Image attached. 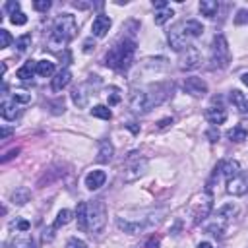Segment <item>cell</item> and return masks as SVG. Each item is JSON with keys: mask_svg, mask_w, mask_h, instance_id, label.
I'll return each instance as SVG.
<instances>
[{"mask_svg": "<svg viewBox=\"0 0 248 248\" xmlns=\"http://www.w3.org/2000/svg\"><path fill=\"white\" fill-rule=\"evenodd\" d=\"M203 33V25L198 21V19H186V21H178L174 23L169 33H167V41H169V46L176 52L184 50L186 46H190V41L192 39H198L202 37Z\"/></svg>", "mask_w": 248, "mask_h": 248, "instance_id": "cell-1", "label": "cell"}, {"mask_svg": "<svg viewBox=\"0 0 248 248\" xmlns=\"http://www.w3.org/2000/svg\"><path fill=\"white\" fill-rule=\"evenodd\" d=\"M78 33V21L72 14H62L56 21H54V27H52V33L48 35L46 39V48L56 52L60 48H64Z\"/></svg>", "mask_w": 248, "mask_h": 248, "instance_id": "cell-2", "label": "cell"}, {"mask_svg": "<svg viewBox=\"0 0 248 248\" xmlns=\"http://www.w3.org/2000/svg\"><path fill=\"white\" fill-rule=\"evenodd\" d=\"M134 54H136V41L134 39H122L114 46H110V50L105 54V64L112 70L124 72L132 66Z\"/></svg>", "mask_w": 248, "mask_h": 248, "instance_id": "cell-3", "label": "cell"}, {"mask_svg": "<svg viewBox=\"0 0 248 248\" xmlns=\"http://www.w3.org/2000/svg\"><path fill=\"white\" fill-rule=\"evenodd\" d=\"M107 225V205L103 200H93L85 209V231L91 234H99Z\"/></svg>", "mask_w": 248, "mask_h": 248, "instance_id": "cell-4", "label": "cell"}, {"mask_svg": "<svg viewBox=\"0 0 248 248\" xmlns=\"http://www.w3.org/2000/svg\"><path fill=\"white\" fill-rule=\"evenodd\" d=\"M161 215H163V211H159V213H153V211H151L147 217H140V219H124V217L120 215V217L116 219V225H118L120 231L128 232V234H140V232H143L145 229L157 225V223L161 221Z\"/></svg>", "mask_w": 248, "mask_h": 248, "instance_id": "cell-5", "label": "cell"}, {"mask_svg": "<svg viewBox=\"0 0 248 248\" xmlns=\"http://www.w3.org/2000/svg\"><path fill=\"white\" fill-rule=\"evenodd\" d=\"M211 68H225L231 60V50H229V43L225 39V35H215L213 41H211Z\"/></svg>", "mask_w": 248, "mask_h": 248, "instance_id": "cell-6", "label": "cell"}, {"mask_svg": "<svg viewBox=\"0 0 248 248\" xmlns=\"http://www.w3.org/2000/svg\"><path fill=\"white\" fill-rule=\"evenodd\" d=\"M145 170H147V159L140 157L138 153H130L128 159H126L124 170H122V180L124 182H134L140 176H143Z\"/></svg>", "mask_w": 248, "mask_h": 248, "instance_id": "cell-7", "label": "cell"}, {"mask_svg": "<svg viewBox=\"0 0 248 248\" xmlns=\"http://www.w3.org/2000/svg\"><path fill=\"white\" fill-rule=\"evenodd\" d=\"M211 207H213V198L209 192H203L202 196H198L192 203V223L200 225L211 213Z\"/></svg>", "mask_w": 248, "mask_h": 248, "instance_id": "cell-8", "label": "cell"}, {"mask_svg": "<svg viewBox=\"0 0 248 248\" xmlns=\"http://www.w3.org/2000/svg\"><path fill=\"white\" fill-rule=\"evenodd\" d=\"M200 62H202V54L192 45L178 52V68L180 70H194L200 66Z\"/></svg>", "mask_w": 248, "mask_h": 248, "instance_id": "cell-9", "label": "cell"}, {"mask_svg": "<svg viewBox=\"0 0 248 248\" xmlns=\"http://www.w3.org/2000/svg\"><path fill=\"white\" fill-rule=\"evenodd\" d=\"M93 81H97V76H91V79H87L85 83H79L78 87H74V91H72V101H74L76 107H85V105H87V101H89V97H91V93H93V89H91ZM93 95H95V93H93Z\"/></svg>", "mask_w": 248, "mask_h": 248, "instance_id": "cell-10", "label": "cell"}, {"mask_svg": "<svg viewBox=\"0 0 248 248\" xmlns=\"http://www.w3.org/2000/svg\"><path fill=\"white\" fill-rule=\"evenodd\" d=\"M130 108H132L134 112H138V114L147 112V110L151 108L147 91H143V89H134L132 95H130Z\"/></svg>", "mask_w": 248, "mask_h": 248, "instance_id": "cell-11", "label": "cell"}, {"mask_svg": "<svg viewBox=\"0 0 248 248\" xmlns=\"http://www.w3.org/2000/svg\"><path fill=\"white\" fill-rule=\"evenodd\" d=\"M227 192L232 196H244L248 192V172L240 170L234 178L227 180Z\"/></svg>", "mask_w": 248, "mask_h": 248, "instance_id": "cell-12", "label": "cell"}, {"mask_svg": "<svg viewBox=\"0 0 248 248\" xmlns=\"http://www.w3.org/2000/svg\"><path fill=\"white\" fill-rule=\"evenodd\" d=\"M182 89L192 97H203L207 93V83L202 78H186L182 83Z\"/></svg>", "mask_w": 248, "mask_h": 248, "instance_id": "cell-13", "label": "cell"}, {"mask_svg": "<svg viewBox=\"0 0 248 248\" xmlns=\"http://www.w3.org/2000/svg\"><path fill=\"white\" fill-rule=\"evenodd\" d=\"M110 25H112L110 17H108V16H105V14H99V16L93 19V23H91V33H93V37H97V39L105 37V35L108 33Z\"/></svg>", "mask_w": 248, "mask_h": 248, "instance_id": "cell-14", "label": "cell"}, {"mask_svg": "<svg viewBox=\"0 0 248 248\" xmlns=\"http://www.w3.org/2000/svg\"><path fill=\"white\" fill-rule=\"evenodd\" d=\"M0 112H2V118L10 120V122H14L21 116V108L14 99H4L2 105H0Z\"/></svg>", "mask_w": 248, "mask_h": 248, "instance_id": "cell-15", "label": "cell"}, {"mask_svg": "<svg viewBox=\"0 0 248 248\" xmlns=\"http://www.w3.org/2000/svg\"><path fill=\"white\" fill-rule=\"evenodd\" d=\"M229 101H231V105H232L240 114H248V97H246L242 91H238V89L229 91Z\"/></svg>", "mask_w": 248, "mask_h": 248, "instance_id": "cell-16", "label": "cell"}, {"mask_svg": "<svg viewBox=\"0 0 248 248\" xmlns=\"http://www.w3.org/2000/svg\"><path fill=\"white\" fill-rule=\"evenodd\" d=\"M203 116H205V120H207L209 124H213V126H219V124H223V122L227 120V112H225L223 107H209V108H205Z\"/></svg>", "mask_w": 248, "mask_h": 248, "instance_id": "cell-17", "label": "cell"}, {"mask_svg": "<svg viewBox=\"0 0 248 248\" xmlns=\"http://www.w3.org/2000/svg\"><path fill=\"white\" fill-rule=\"evenodd\" d=\"M72 81V72L68 70V68H64V70H60L54 78H52V83H50V87H52V91H62L68 83Z\"/></svg>", "mask_w": 248, "mask_h": 248, "instance_id": "cell-18", "label": "cell"}, {"mask_svg": "<svg viewBox=\"0 0 248 248\" xmlns=\"http://www.w3.org/2000/svg\"><path fill=\"white\" fill-rule=\"evenodd\" d=\"M105 180H107L105 170H91V172H87V176H85V186H87L89 190H99V188L105 184Z\"/></svg>", "mask_w": 248, "mask_h": 248, "instance_id": "cell-19", "label": "cell"}, {"mask_svg": "<svg viewBox=\"0 0 248 248\" xmlns=\"http://www.w3.org/2000/svg\"><path fill=\"white\" fill-rule=\"evenodd\" d=\"M114 155V147L108 140H101L99 141V151H97V161L99 163H110Z\"/></svg>", "mask_w": 248, "mask_h": 248, "instance_id": "cell-20", "label": "cell"}, {"mask_svg": "<svg viewBox=\"0 0 248 248\" xmlns=\"http://www.w3.org/2000/svg\"><path fill=\"white\" fill-rule=\"evenodd\" d=\"M238 172H240V165H238V161H234V159L221 161V174L225 176V180L234 178Z\"/></svg>", "mask_w": 248, "mask_h": 248, "instance_id": "cell-21", "label": "cell"}, {"mask_svg": "<svg viewBox=\"0 0 248 248\" xmlns=\"http://www.w3.org/2000/svg\"><path fill=\"white\" fill-rule=\"evenodd\" d=\"M33 74H37V62H35V60H27V62H25L21 68H17V72H16V76H17L21 81L31 79Z\"/></svg>", "mask_w": 248, "mask_h": 248, "instance_id": "cell-22", "label": "cell"}, {"mask_svg": "<svg viewBox=\"0 0 248 248\" xmlns=\"http://www.w3.org/2000/svg\"><path fill=\"white\" fill-rule=\"evenodd\" d=\"M8 248H35V240L29 234H17L10 240Z\"/></svg>", "mask_w": 248, "mask_h": 248, "instance_id": "cell-23", "label": "cell"}, {"mask_svg": "<svg viewBox=\"0 0 248 248\" xmlns=\"http://www.w3.org/2000/svg\"><path fill=\"white\" fill-rule=\"evenodd\" d=\"M200 12L205 17H215L217 12H219V2H215V0H202L200 2Z\"/></svg>", "mask_w": 248, "mask_h": 248, "instance_id": "cell-24", "label": "cell"}, {"mask_svg": "<svg viewBox=\"0 0 248 248\" xmlns=\"http://www.w3.org/2000/svg\"><path fill=\"white\" fill-rule=\"evenodd\" d=\"M227 138L231 140V141H244L246 138H248V130H246V126H242V124H238V126H234V128H231L229 132H227Z\"/></svg>", "mask_w": 248, "mask_h": 248, "instance_id": "cell-25", "label": "cell"}, {"mask_svg": "<svg viewBox=\"0 0 248 248\" xmlns=\"http://www.w3.org/2000/svg\"><path fill=\"white\" fill-rule=\"evenodd\" d=\"M54 62L50 60H37V76L41 78H50L54 74Z\"/></svg>", "mask_w": 248, "mask_h": 248, "instance_id": "cell-26", "label": "cell"}, {"mask_svg": "<svg viewBox=\"0 0 248 248\" xmlns=\"http://www.w3.org/2000/svg\"><path fill=\"white\" fill-rule=\"evenodd\" d=\"M225 229H227V219H223V217H215L213 223L207 227V232H211L213 236H223Z\"/></svg>", "mask_w": 248, "mask_h": 248, "instance_id": "cell-27", "label": "cell"}, {"mask_svg": "<svg viewBox=\"0 0 248 248\" xmlns=\"http://www.w3.org/2000/svg\"><path fill=\"white\" fill-rule=\"evenodd\" d=\"M25 202H29V190H27V188H16V190L12 192V203L23 205Z\"/></svg>", "mask_w": 248, "mask_h": 248, "instance_id": "cell-28", "label": "cell"}, {"mask_svg": "<svg viewBox=\"0 0 248 248\" xmlns=\"http://www.w3.org/2000/svg\"><path fill=\"white\" fill-rule=\"evenodd\" d=\"M74 219V211H70V209H60L58 211V215H56V219H54V229H58V227H62V225H68L70 221Z\"/></svg>", "mask_w": 248, "mask_h": 248, "instance_id": "cell-29", "label": "cell"}, {"mask_svg": "<svg viewBox=\"0 0 248 248\" xmlns=\"http://www.w3.org/2000/svg\"><path fill=\"white\" fill-rule=\"evenodd\" d=\"M89 112H91V116L103 118V120H110V116H112V112H110V108H108L107 105H95Z\"/></svg>", "mask_w": 248, "mask_h": 248, "instance_id": "cell-30", "label": "cell"}, {"mask_svg": "<svg viewBox=\"0 0 248 248\" xmlns=\"http://www.w3.org/2000/svg\"><path fill=\"white\" fill-rule=\"evenodd\" d=\"M172 16H174V12L167 6V8H163V10H157V12H155V16H153V19H155V23H157V25H163V23H167Z\"/></svg>", "mask_w": 248, "mask_h": 248, "instance_id": "cell-31", "label": "cell"}, {"mask_svg": "<svg viewBox=\"0 0 248 248\" xmlns=\"http://www.w3.org/2000/svg\"><path fill=\"white\" fill-rule=\"evenodd\" d=\"M120 99H122L120 89H118V87H114V85H110V87L107 89V103H108V107L118 105V103H120Z\"/></svg>", "mask_w": 248, "mask_h": 248, "instance_id": "cell-32", "label": "cell"}, {"mask_svg": "<svg viewBox=\"0 0 248 248\" xmlns=\"http://www.w3.org/2000/svg\"><path fill=\"white\" fill-rule=\"evenodd\" d=\"M48 172V176L45 174V176H41L39 178V186H45V184H50L52 180H56V178H60V176H64V170H56V169H50V170H46Z\"/></svg>", "mask_w": 248, "mask_h": 248, "instance_id": "cell-33", "label": "cell"}, {"mask_svg": "<svg viewBox=\"0 0 248 248\" xmlns=\"http://www.w3.org/2000/svg\"><path fill=\"white\" fill-rule=\"evenodd\" d=\"M85 209H87V203L79 202L78 209H76V217H78V229H81V231H85Z\"/></svg>", "mask_w": 248, "mask_h": 248, "instance_id": "cell-34", "label": "cell"}, {"mask_svg": "<svg viewBox=\"0 0 248 248\" xmlns=\"http://www.w3.org/2000/svg\"><path fill=\"white\" fill-rule=\"evenodd\" d=\"M12 99H14L17 105H29V103L33 101L31 93H27V91H14V93H12Z\"/></svg>", "mask_w": 248, "mask_h": 248, "instance_id": "cell-35", "label": "cell"}, {"mask_svg": "<svg viewBox=\"0 0 248 248\" xmlns=\"http://www.w3.org/2000/svg\"><path fill=\"white\" fill-rule=\"evenodd\" d=\"M31 46V35H21L16 39V50L17 52H25Z\"/></svg>", "mask_w": 248, "mask_h": 248, "instance_id": "cell-36", "label": "cell"}, {"mask_svg": "<svg viewBox=\"0 0 248 248\" xmlns=\"http://www.w3.org/2000/svg\"><path fill=\"white\" fill-rule=\"evenodd\" d=\"M236 213V205H232V203H227V205H223V207H219V211H217V217H223V219H231L232 215Z\"/></svg>", "mask_w": 248, "mask_h": 248, "instance_id": "cell-37", "label": "cell"}, {"mask_svg": "<svg viewBox=\"0 0 248 248\" xmlns=\"http://www.w3.org/2000/svg\"><path fill=\"white\" fill-rule=\"evenodd\" d=\"M234 23H236V25H244V23H248V8H242V10L236 12V16H234Z\"/></svg>", "mask_w": 248, "mask_h": 248, "instance_id": "cell-38", "label": "cell"}, {"mask_svg": "<svg viewBox=\"0 0 248 248\" xmlns=\"http://www.w3.org/2000/svg\"><path fill=\"white\" fill-rule=\"evenodd\" d=\"M10 21H12L14 25H25V23H27V16H25L23 12H17V14L10 16Z\"/></svg>", "mask_w": 248, "mask_h": 248, "instance_id": "cell-39", "label": "cell"}, {"mask_svg": "<svg viewBox=\"0 0 248 248\" xmlns=\"http://www.w3.org/2000/svg\"><path fill=\"white\" fill-rule=\"evenodd\" d=\"M12 43V35L6 29H0V48H8Z\"/></svg>", "mask_w": 248, "mask_h": 248, "instance_id": "cell-40", "label": "cell"}, {"mask_svg": "<svg viewBox=\"0 0 248 248\" xmlns=\"http://www.w3.org/2000/svg\"><path fill=\"white\" fill-rule=\"evenodd\" d=\"M66 248H87V244H85L81 238H78V236H72V238L66 242Z\"/></svg>", "mask_w": 248, "mask_h": 248, "instance_id": "cell-41", "label": "cell"}, {"mask_svg": "<svg viewBox=\"0 0 248 248\" xmlns=\"http://www.w3.org/2000/svg\"><path fill=\"white\" fill-rule=\"evenodd\" d=\"M33 8H35L37 12H46V10L50 8V0H35V2H33Z\"/></svg>", "mask_w": 248, "mask_h": 248, "instance_id": "cell-42", "label": "cell"}, {"mask_svg": "<svg viewBox=\"0 0 248 248\" xmlns=\"http://www.w3.org/2000/svg\"><path fill=\"white\" fill-rule=\"evenodd\" d=\"M4 10H6V12H10V16H14V14H17V12H19V2H6Z\"/></svg>", "mask_w": 248, "mask_h": 248, "instance_id": "cell-43", "label": "cell"}, {"mask_svg": "<svg viewBox=\"0 0 248 248\" xmlns=\"http://www.w3.org/2000/svg\"><path fill=\"white\" fill-rule=\"evenodd\" d=\"M12 227H16V229H17V231H21V232L29 231V223H27V221H23V219H17V221H14V223H12Z\"/></svg>", "mask_w": 248, "mask_h": 248, "instance_id": "cell-44", "label": "cell"}, {"mask_svg": "<svg viewBox=\"0 0 248 248\" xmlns=\"http://www.w3.org/2000/svg\"><path fill=\"white\" fill-rule=\"evenodd\" d=\"M207 138H209V141H217V140H219V130H217L215 126H211V128L207 130Z\"/></svg>", "mask_w": 248, "mask_h": 248, "instance_id": "cell-45", "label": "cell"}, {"mask_svg": "<svg viewBox=\"0 0 248 248\" xmlns=\"http://www.w3.org/2000/svg\"><path fill=\"white\" fill-rule=\"evenodd\" d=\"M17 153H19V149H17V147H14V149H10V151H8V153H6L4 157H2V163H6V161H10V159H14V157H16Z\"/></svg>", "mask_w": 248, "mask_h": 248, "instance_id": "cell-46", "label": "cell"}, {"mask_svg": "<svg viewBox=\"0 0 248 248\" xmlns=\"http://www.w3.org/2000/svg\"><path fill=\"white\" fill-rule=\"evenodd\" d=\"M95 46V41H93V37H89L87 41H83V52H91V48Z\"/></svg>", "mask_w": 248, "mask_h": 248, "instance_id": "cell-47", "label": "cell"}, {"mask_svg": "<svg viewBox=\"0 0 248 248\" xmlns=\"http://www.w3.org/2000/svg\"><path fill=\"white\" fill-rule=\"evenodd\" d=\"M145 248H159V238H157V236H151V238L145 242Z\"/></svg>", "mask_w": 248, "mask_h": 248, "instance_id": "cell-48", "label": "cell"}, {"mask_svg": "<svg viewBox=\"0 0 248 248\" xmlns=\"http://www.w3.org/2000/svg\"><path fill=\"white\" fill-rule=\"evenodd\" d=\"M124 126H126V128H128L132 134H138V132H140V126H138L136 122H128V124H124Z\"/></svg>", "mask_w": 248, "mask_h": 248, "instance_id": "cell-49", "label": "cell"}, {"mask_svg": "<svg viewBox=\"0 0 248 248\" xmlns=\"http://www.w3.org/2000/svg\"><path fill=\"white\" fill-rule=\"evenodd\" d=\"M52 231H54V227L45 229V231H43V238H45V240H52Z\"/></svg>", "mask_w": 248, "mask_h": 248, "instance_id": "cell-50", "label": "cell"}, {"mask_svg": "<svg viewBox=\"0 0 248 248\" xmlns=\"http://www.w3.org/2000/svg\"><path fill=\"white\" fill-rule=\"evenodd\" d=\"M169 124H172V118H163V120H159V128H165V126H169Z\"/></svg>", "mask_w": 248, "mask_h": 248, "instance_id": "cell-51", "label": "cell"}, {"mask_svg": "<svg viewBox=\"0 0 248 248\" xmlns=\"http://www.w3.org/2000/svg\"><path fill=\"white\" fill-rule=\"evenodd\" d=\"M153 6H155V10H163V8H167V2L159 0V2H153Z\"/></svg>", "mask_w": 248, "mask_h": 248, "instance_id": "cell-52", "label": "cell"}, {"mask_svg": "<svg viewBox=\"0 0 248 248\" xmlns=\"http://www.w3.org/2000/svg\"><path fill=\"white\" fill-rule=\"evenodd\" d=\"M12 134V128H2V134H0V140H6L8 136Z\"/></svg>", "mask_w": 248, "mask_h": 248, "instance_id": "cell-53", "label": "cell"}, {"mask_svg": "<svg viewBox=\"0 0 248 248\" xmlns=\"http://www.w3.org/2000/svg\"><path fill=\"white\" fill-rule=\"evenodd\" d=\"M240 81H242V83H244V85L248 87V72H244V74L240 76Z\"/></svg>", "mask_w": 248, "mask_h": 248, "instance_id": "cell-54", "label": "cell"}, {"mask_svg": "<svg viewBox=\"0 0 248 248\" xmlns=\"http://www.w3.org/2000/svg\"><path fill=\"white\" fill-rule=\"evenodd\" d=\"M198 248H213V246H211L209 242H200V244H198Z\"/></svg>", "mask_w": 248, "mask_h": 248, "instance_id": "cell-55", "label": "cell"}]
</instances>
